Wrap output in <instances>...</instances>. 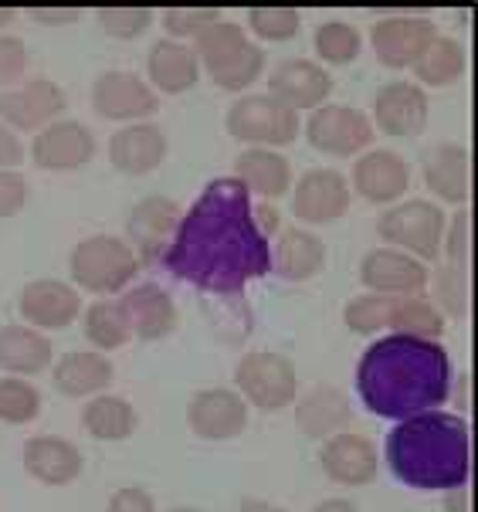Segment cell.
Masks as SVG:
<instances>
[{
    "instance_id": "1",
    "label": "cell",
    "mask_w": 478,
    "mask_h": 512,
    "mask_svg": "<svg viewBox=\"0 0 478 512\" xmlns=\"http://www.w3.org/2000/svg\"><path fill=\"white\" fill-rule=\"evenodd\" d=\"M160 265L214 295H238L251 279L272 272V238L258 224L248 190L234 177H214L180 214Z\"/></svg>"
},
{
    "instance_id": "2",
    "label": "cell",
    "mask_w": 478,
    "mask_h": 512,
    "mask_svg": "<svg viewBox=\"0 0 478 512\" xmlns=\"http://www.w3.org/2000/svg\"><path fill=\"white\" fill-rule=\"evenodd\" d=\"M451 357L441 343L390 333L356 363V390L377 418L404 421L434 411L451 394Z\"/></svg>"
},
{
    "instance_id": "3",
    "label": "cell",
    "mask_w": 478,
    "mask_h": 512,
    "mask_svg": "<svg viewBox=\"0 0 478 512\" xmlns=\"http://www.w3.org/2000/svg\"><path fill=\"white\" fill-rule=\"evenodd\" d=\"M387 465L411 489H462L472 475V431L458 414H414L387 435Z\"/></svg>"
},
{
    "instance_id": "4",
    "label": "cell",
    "mask_w": 478,
    "mask_h": 512,
    "mask_svg": "<svg viewBox=\"0 0 478 512\" xmlns=\"http://www.w3.org/2000/svg\"><path fill=\"white\" fill-rule=\"evenodd\" d=\"M68 272H72L78 289L92 295H116L129 289V282L136 279L139 258L129 248V241L116 238V234H92L72 248Z\"/></svg>"
},
{
    "instance_id": "5",
    "label": "cell",
    "mask_w": 478,
    "mask_h": 512,
    "mask_svg": "<svg viewBox=\"0 0 478 512\" xmlns=\"http://www.w3.org/2000/svg\"><path fill=\"white\" fill-rule=\"evenodd\" d=\"M448 218L438 204L431 201H404L394 204L380 214L377 234L390 248L407 251L417 262H434L441 258V245H445Z\"/></svg>"
},
{
    "instance_id": "6",
    "label": "cell",
    "mask_w": 478,
    "mask_h": 512,
    "mask_svg": "<svg viewBox=\"0 0 478 512\" xmlns=\"http://www.w3.org/2000/svg\"><path fill=\"white\" fill-rule=\"evenodd\" d=\"M234 384H238L245 404L258 407V411H282L299 397V373H295L289 357L275 350L245 353L234 370Z\"/></svg>"
},
{
    "instance_id": "7",
    "label": "cell",
    "mask_w": 478,
    "mask_h": 512,
    "mask_svg": "<svg viewBox=\"0 0 478 512\" xmlns=\"http://www.w3.org/2000/svg\"><path fill=\"white\" fill-rule=\"evenodd\" d=\"M299 112L282 106L272 95H241L228 109V133L234 140L248 146H262V150H278L289 146L299 136Z\"/></svg>"
},
{
    "instance_id": "8",
    "label": "cell",
    "mask_w": 478,
    "mask_h": 512,
    "mask_svg": "<svg viewBox=\"0 0 478 512\" xmlns=\"http://www.w3.org/2000/svg\"><path fill=\"white\" fill-rule=\"evenodd\" d=\"M65 109V92L51 78H28L0 92V123L14 133H41Z\"/></svg>"
},
{
    "instance_id": "9",
    "label": "cell",
    "mask_w": 478,
    "mask_h": 512,
    "mask_svg": "<svg viewBox=\"0 0 478 512\" xmlns=\"http://www.w3.org/2000/svg\"><path fill=\"white\" fill-rule=\"evenodd\" d=\"M92 109L112 123H146L160 109V95L136 72H102L92 82Z\"/></svg>"
},
{
    "instance_id": "10",
    "label": "cell",
    "mask_w": 478,
    "mask_h": 512,
    "mask_svg": "<svg viewBox=\"0 0 478 512\" xmlns=\"http://www.w3.org/2000/svg\"><path fill=\"white\" fill-rule=\"evenodd\" d=\"M306 140L329 156H360L373 143V123L353 106H319L306 123Z\"/></svg>"
},
{
    "instance_id": "11",
    "label": "cell",
    "mask_w": 478,
    "mask_h": 512,
    "mask_svg": "<svg viewBox=\"0 0 478 512\" xmlns=\"http://www.w3.org/2000/svg\"><path fill=\"white\" fill-rule=\"evenodd\" d=\"M187 424L204 441H231L248 428V404L231 387L197 390L187 404Z\"/></svg>"
},
{
    "instance_id": "12",
    "label": "cell",
    "mask_w": 478,
    "mask_h": 512,
    "mask_svg": "<svg viewBox=\"0 0 478 512\" xmlns=\"http://www.w3.org/2000/svg\"><path fill=\"white\" fill-rule=\"evenodd\" d=\"M350 184L340 170L316 167L306 170L299 177V184L292 187V211L295 218L306 224H333L350 211Z\"/></svg>"
},
{
    "instance_id": "13",
    "label": "cell",
    "mask_w": 478,
    "mask_h": 512,
    "mask_svg": "<svg viewBox=\"0 0 478 512\" xmlns=\"http://www.w3.org/2000/svg\"><path fill=\"white\" fill-rule=\"evenodd\" d=\"M95 156V133L78 119H55L31 140V160L34 167L62 173L78 170Z\"/></svg>"
},
{
    "instance_id": "14",
    "label": "cell",
    "mask_w": 478,
    "mask_h": 512,
    "mask_svg": "<svg viewBox=\"0 0 478 512\" xmlns=\"http://www.w3.org/2000/svg\"><path fill=\"white\" fill-rule=\"evenodd\" d=\"M180 224V207L177 201L163 194H150L143 197L133 214L126 221V234H129V248L136 251V258L143 265H156L163 258V251L173 241V231Z\"/></svg>"
},
{
    "instance_id": "15",
    "label": "cell",
    "mask_w": 478,
    "mask_h": 512,
    "mask_svg": "<svg viewBox=\"0 0 478 512\" xmlns=\"http://www.w3.org/2000/svg\"><path fill=\"white\" fill-rule=\"evenodd\" d=\"M428 279V265L397 248H373L360 262V282L373 295H424Z\"/></svg>"
},
{
    "instance_id": "16",
    "label": "cell",
    "mask_w": 478,
    "mask_h": 512,
    "mask_svg": "<svg viewBox=\"0 0 478 512\" xmlns=\"http://www.w3.org/2000/svg\"><path fill=\"white\" fill-rule=\"evenodd\" d=\"M438 38V28L428 17H384L373 24L370 45L377 51V62L384 68H414L417 58L424 55V48Z\"/></svg>"
},
{
    "instance_id": "17",
    "label": "cell",
    "mask_w": 478,
    "mask_h": 512,
    "mask_svg": "<svg viewBox=\"0 0 478 512\" xmlns=\"http://www.w3.org/2000/svg\"><path fill=\"white\" fill-rule=\"evenodd\" d=\"M319 465H323L326 479H333L336 485L360 489V485H370L377 479L380 451L370 438L356 435V431H340V435L323 441Z\"/></svg>"
},
{
    "instance_id": "18",
    "label": "cell",
    "mask_w": 478,
    "mask_h": 512,
    "mask_svg": "<svg viewBox=\"0 0 478 512\" xmlns=\"http://www.w3.org/2000/svg\"><path fill=\"white\" fill-rule=\"evenodd\" d=\"M17 309L31 329H68L82 316V295L68 282L34 279L21 289Z\"/></svg>"
},
{
    "instance_id": "19",
    "label": "cell",
    "mask_w": 478,
    "mask_h": 512,
    "mask_svg": "<svg viewBox=\"0 0 478 512\" xmlns=\"http://www.w3.org/2000/svg\"><path fill=\"white\" fill-rule=\"evenodd\" d=\"M268 95L295 112L319 109L333 95V78L319 62L309 58H289L268 75Z\"/></svg>"
},
{
    "instance_id": "20",
    "label": "cell",
    "mask_w": 478,
    "mask_h": 512,
    "mask_svg": "<svg viewBox=\"0 0 478 512\" xmlns=\"http://www.w3.org/2000/svg\"><path fill=\"white\" fill-rule=\"evenodd\" d=\"M373 123L387 136H414L428 126V95L414 82H387L373 99Z\"/></svg>"
},
{
    "instance_id": "21",
    "label": "cell",
    "mask_w": 478,
    "mask_h": 512,
    "mask_svg": "<svg viewBox=\"0 0 478 512\" xmlns=\"http://www.w3.org/2000/svg\"><path fill=\"white\" fill-rule=\"evenodd\" d=\"M119 306L126 309L129 326H133V336L143 343L167 340L180 323L177 302L170 299L167 289H160V285H153V282H143V285L126 289V295L119 299Z\"/></svg>"
},
{
    "instance_id": "22",
    "label": "cell",
    "mask_w": 478,
    "mask_h": 512,
    "mask_svg": "<svg viewBox=\"0 0 478 512\" xmlns=\"http://www.w3.org/2000/svg\"><path fill=\"white\" fill-rule=\"evenodd\" d=\"M407 184H411V170H407L404 156L394 150L360 153V160L353 163V187L370 204L401 201Z\"/></svg>"
},
{
    "instance_id": "23",
    "label": "cell",
    "mask_w": 478,
    "mask_h": 512,
    "mask_svg": "<svg viewBox=\"0 0 478 512\" xmlns=\"http://www.w3.org/2000/svg\"><path fill=\"white\" fill-rule=\"evenodd\" d=\"M109 160L119 173L143 177L167 160V133L156 123H129L109 140Z\"/></svg>"
},
{
    "instance_id": "24",
    "label": "cell",
    "mask_w": 478,
    "mask_h": 512,
    "mask_svg": "<svg viewBox=\"0 0 478 512\" xmlns=\"http://www.w3.org/2000/svg\"><path fill=\"white\" fill-rule=\"evenodd\" d=\"M24 472L41 485H72L82 475V451L68 438L34 435L24 441Z\"/></svg>"
},
{
    "instance_id": "25",
    "label": "cell",
    "mask_w": 478,
    "mask_h": 512,
    "mask_svg": "<svg viewBox=\"0 0 478 512\" xmlns=\"http://www.w3.org/2000/svg\"><path fill=\"white\" fill-rule=\"evenodd\" d=\"M234 180L248 190V197L278 201V197H285L292 190V163L278 150L248 146V150L234 160Z\"/></svg>"
},
{
    "instance_id": "26",
    "label": "cell",
    "mask_w": 478,
    "mask_h": 512,
    "mask_svg": "<svg viewBox=\"0 0 478 512\" xmlns=\"http://www.w3.org/2000/svg\"><path fill=\"white\" fill-rule=\"evenodd\" d=\"M326 268V245L306 228H282L272 245V272L285 282H309Z\"/></svg>"
},
{
    "instance_id": "27",
    "label": "cell",
    "mask_w": 478,
    "mask_h": 512,
    "mask_svg": "<svg viewBox=\"0 0 478 512\" xmlns=\"http://www.w3.org/2000/svg\"><path fill=\"white\" fill-rule=\"evenodd\" d=\"M146 78H150L153 92L180 95L197 85V78H201V62H197L194 48L184 45V41L160 38L150 48V58H146Z\"/></svg>"
},
{
    "instance_id": "28",
    "label": "cell",
    "mask_w": 478,
    "mask_h": 512,
    "mask_svg": "<svg viewBox=\"0 0 478 512\" xmlns=\"http://www.w3.org/2000/svg\"><path fill=\"white\" fill-rule=\"evenodd\" d=\"M353 418V407L346 401L340 387L319 384L306 390V397H299L295 404V424L306 438H333L346 431V424Z\"/></svg>"
},
{
    "instance_id": "29",
    "label": "cell",
    "mask_w": 478,
    "mask_h": 512,
    "mask_svg": "<svg viewBox=\"0 0 478 512\" xmlns=\"http://www.w3.org/2000/svg\"><path fill=\"white\" fill-rule=\"evenodd\" d=\"M424 184L441 204H465L472 194L468 150L462 143H441L424 156Z\"/></svg>"
},
{
    "instance_id": "30",
    "label": "cell",
    "mask_w": 478,
    "mask_h": 512,
    "mask_svg": "<svg viewBox=\"0 0 478 512\" xmlns=\"http://www.w3.org/2000/svg\"><path fill=\"white\" fill-rule=\"evenodd\" d=\"M51 384L65 397H95L112 384V363L99 350L65 353L51 367Z\"/></svg>"
},
{
    "instance_id": "31",
    "label": "cell",
    "mask_w": 478,
    "mask_h": 512,
    "mask_svg": "<svg viewBox=\"0 0 478 512\" xmlns=\"http://www.w3.org/2000/svg\"><path fill=\"white\" fill-rule=\"evenodd\" d=\"M51 340L41 329L31 326H0V370L11 373V377H31L51 367Z\"/></svg>"
},
{
    "instance_id": "32",
    "label": "cell",
    "mask_w": 478,
    "mask_h": 512,
    "mask_svg": "<svg viewBox=\"0 0 478 512\" xmlns=\"http://www.w3.org/2000/svg\"><path fill=\"white\" fill-rule=\"evenodd\" d=\"M136 407L126 397L116 394H95L82 407V428L99 441H126L136 431Z\"/></svg>"
},
{
    "instance_id": "33",
    "label": "cell",
    "mask_w": 478,
    "mask_h": 512,
    "mask_svg": "<svg viewBox=\"0 0 478 512\" xmlns=\"http://www.w3.org/2000/svg\"><path fill=\"white\" fill-rule=\"evenodd\" d=\"M387 326L401 336H414V340L438 343L445 336V316L424 295H394Z\"/></svg>"
},
{
    "instance_id": "34",
    "label": "cell",
    "mask_w": 478,
    "mask_h": 512,
    "mask_svg": "<svg viewBox=\"0 0 478 512\" xmlns=\"http://www.w3.org/2000/svg\"><path fill=\"white\" fill-rule=\"evenodd\" d=\"M82 333L95 350H123L133 340V326H129V316L119 306V299L92 302L82 316Z\"/></svg>"
},
{
    "instance_id": "35",
    "label": "cell",
    "mask_w": 478,
    "mask_h": 512,
    "mask_svg": "<svg viewBox=\"0 0 478 512\" xmlns=\"http://www.w3.org/2000/svg\"><path fill=\"white\" fill-rule=\"evenodd\" d=\"M414 75H417V82L434 85V89L455 85L458 78L465 75V48L458 45L455 38H441L438 34V38L424 48V55L414 62Z\"/></svg>"
},
{
    "instance_id": "36",
    "label": "cell",
    "mask_w": 478,
    "mask_h": 512,
    "mask_svg": "<svg viewBox=\"0 0 478 512\" xmlns=\"http://www.w3.org/2000/svg\"><path fill=\"white\" fill-rule=\"evenodd\" d=\"M312 48H316V55L323 65H350V62H356V55H360L363 38L350 21L333 17V21H323L316 28V34H312Z\"/></svg>"
},
{
    "instance_id": "37",
    "label": "cell",
    "mask_w": 478,
    "mask_h": 512,
    "mask_svg": "<svg viewBox=\"0 0 478 512\" xmlns=\"http://www.w3.org/2000/svg\"><path fill=\"white\" fill-rule=\"evenodd\" d=\"M262 72H265V51L251 45V41L241 51H234L231 58H224L221 65L207 68L211 82L224 92H245L248 85H255L262 78Z\"/></svg>"
},
{
    "instance_id": "38",
    "label": "cell",
    "mask_w": 478,
    "mask_h": 512,
    "mask_svg": "<svg viewBox=\"0 0 478 512\" xmlns=\"http://www.w3.org/2000/svg\"><path fill=\"white\" fill-rule=\"evenodd\" d=\"M197 45H194V55H197V62L204 65V72L207 68H214V65H221L224 58H231L234 51H241L248 45V34L241 24H234L228 21V17H217L214 24H207V28L197 34Z\"/></svg>"
},
{
    "instance_id": "39",
    "label": "cell",
    "mask_w": 478,
    "mask_h": 512,
    "mask_svg": "<svg viewBox=\"0 0 478 512\" xmlns=\"http://www.w3.org/2000/svg\"><path fill=\"white\" fill-rule=\"evenodd\" d=\"M41 414L38 387L24 377H0V421L4 424H31Z\"/></svg>"
},
{
    "instance_id": "40",
    "label": "cell",
    "mask_w": 478,
    "mask_h": 512,
    "mask_svg": "<svg viewBox=\"0 0 478 512\" xmlns=\"http://www.w3.org/2000/svg\"><path fill=\"white\" fill-rule=\"evenodd\" d=\"M428 285H434V309L441 316H455L462 319L468 312V275L458 265H441L431 275Z\"/></svg>"
},
{
    "instance_id": "41",
    "label": "cell",
    "mask_w": 478,
    "mask_h": 512,
    "mask_svg": "<svg viewBox=\"0 0 478 512\" xmlns=\"http://www.w3.org/2000/svg\"><path fill=\"white\" fill-rule=\"evenodd\" d=\"M390 302H394V295H356L353 302H346L343 323L350 326V333L360 336L380 333V329H387Z\"/></svg>"
},
{
    "instance_id": "42",
    "label": "cell",
    "mask_w": 478,
    "mask_h": 512,
    "mask_svg": "<svg viewBox=\"0 0 478 512\" xmlns=\"http://www.w3.org/2000/svg\"><path fill=\"white\" fill-rule=\"evenodd\" d=\"M95 21L102 24V31H106L109 38L133 41L153 24V11L150 7H99Z\"/></svg>"
},
{
    "instance_id": "43",
    "label": "cell",
    "mask_w": 478,
    "mask_h": 512,
    "mask_svg": "<svg viewBox=\"0 0 478 512\" xmlns=\"http://www.w3.org/2000/svg\"><path fill=\"white\" fill-rule=\"evenodd\" d=\"M248 24L265 41H289L299 34L302 14L295 7H255L248 11Z\"/></svg>"
},
{
    "instance_id": "44",
    "label": "cell",
    "mask_w": 478,
    "mask_h": 512,
    "mask_svg": "<svg viewBox=\"0 0 478 512\" xmlns=\"http://www.w3.org/2000/svg\"><path fill=\"white\" fill-rule=\"evenodd\" d=\"M217 17H221V11H214V7H170V11H163V28L173 34V41L197 38Z\"/></svg>"
},
{
    "instance_id": "45",
    "label": "cell",
    "mask_w": 478,
    "mask_h": 512,
    "mask_svg": "<svg viewBox=\"0 0 478 512\" xmlns=\"http://www.w3.org/2000/svg\"><path fill=\"white\" fill-rule=\"evenodd\" d=\"M24 72H28V48L14 34H0V92L21 85Z\"/></svg>"
},
{
    "instance_id": "46",
    "label": "cell",
    "mask_w": 478,
    "mask_h": 512,
    "mask_svg": "<svg viewBox=\"0 0 478 512\" xmlns=\"http://www.w3.org/2000/svg\"><path fill=\"white\" fill-rule=\"evenodd\" d=\"M28 204V180L17 170H0V218H14Z\"/></svg>"
},
{
    "instance_id": "47",
    "label": "cell",
    "mask_w": 478,
    "mask_h": 512,
    "mask_svg": "<svg viewBox=\"0 0 478 512\" xmlns=\"http://www.w3.org/2000/svg\"><path fill=\"white\" fill-rule=\"evenodd\" d=\"M106 512H156V502L143 485H123L109 496Z\"/></svg>"
},
{
    "instance_id": "48",
    "label": "cell",
    "mask_w": 478,
    "mask_h": 512,
    "mask_svg": "<svg viewBox=\"0 0 478 512\" xmlns=\"http://www.w3.org/2000/svg\"><path fill=\"white\" fill-rule=\"evenodd\" d=\"M468 234H472V221H468V214L462 211L455 218V224L445 231V245H441V251H448V258H451L448 265L465 268V262H468Z\"/></svg>"
},
{
    "instance_id": "49",
    "label": "cell",
    "mask_w": 478,
    "mask_h": 512,
    "mask_svg": "<svg viewBox=\"0 0 478 512\" xmlns=\"http://www.w3.org/2000/svg\"><path fill=\"white\" fill-rule=\"evenodd\" d=\"M24 160V143L14 129L0 123V170H17V163Z\"/></svg>"
},
{
    "instance_id": "50",
    "label": "cell",
    "mask_w": 478,
    "mask_h": 512,
    "mask_svg": "<svg viewBox=\"0 0 478 512\" xmlns=\"http://www.w3.org/2000/svg\"><path fill=\"white\" fill-rule=\"evenodd\" d=\"M28 14L38 24H51V28H55V24H72L82 11H78V7H31Z\"/></svg>"
},
{
    "instance_id": "51",
    "label": "cell",
    "mask_w": 478,
    "mask_h": 512,
    "mask_svg": "<svg viewBox=\"0 0 478 512\" xmlns=\"http://www.w3.org/2000/svg\"><path fill=\"white\" fill-rule=\"evenodd\" d=\"M312 512H356V506L350 499H326V502H319Z\"/></svg>"
},
{
    "instance_id": "52",
    "label": "cell",
    "mask_w": 478,
    "mask_h": 512,
    "mask_svg": "<svg viewBox=\"0 0 478 512\" xmlns=\"http://www.w3.org/2000/svg\"><path fill=\"white\" fill-rule=\"evenodd\" d=\"M238 512H285L282 506H272L265 499H241V509Z\"/></svg>"
},
{
    "instance_id": "53",
    "label": "cell",
    "mask_w": 478,
    "mask_h": 512,
    "mask_svg": "<svg viewBox=\"0 0 478 512\" xmlns=\"http://www.w3.org/2000/svg\"><path fill=\"white\" fill-rule=\"evenodd\" d=\"M448 492H451V502H448L451 512H465V502H462V496H465V485H462V489H448Z\"/></svg>"
},
{
    "instance_id": "54",
    "label": "cell",
    "mask_w": 478,
    "mask_h": 512,
    "mask_svg": "<svg viewBox=\"0 0 478 512\" xmlns=\"http://www.w3.org/2000/svg\"><path fill=\"white\" fill-rule=\"evenodd\" d=\"M14 17H17L14 7H0V28H4V24H11Z\"/></svg>"
},
{
    "instance_id": "55",
    "label": "cell",
    "mask_w": 478,
    "mask_h": 512,
    "mask_svg": "<svg viewBox=\"0 0 478 512\" xmlns=\"http://www.w3.org/2000/svg\"><path fill=\"white\" fill-rule=\"evenodd\" d=\"M170 512H201V509H190V506H180V509H170Z\"/></svg>"
}]
</instances>
